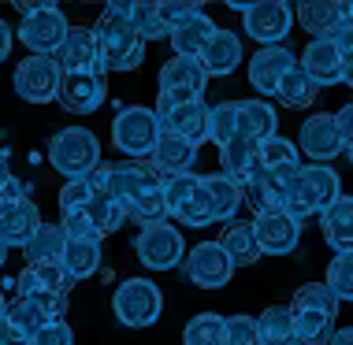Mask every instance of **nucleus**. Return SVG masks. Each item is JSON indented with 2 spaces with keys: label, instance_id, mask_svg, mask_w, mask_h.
<instances>
[{
  "label": "nucleus",
  "instance_id": "35",
  "mask_svg": "<svg viewBox=\"0 0 353 345\" xmlns=\"http://www.w3.org/2000/svg\"><path fill=\"white\" fill-rule=\"evenodd\" d=\"M85 216L93 219V230H97V238L116 234V230L130 219V212L123 208V200H116L112 194H97V197H93L90 208H85Z\"/></svg>",
  "mask_w": 353,
  "mask_h": 345
},
{
  "label": "nucleus",
  "instance_id": "57",
  "mask_svg": "<svg viewBox=\"0 0 353 345\" xmlns=\"http://www.w3.org/2000/svg\"><path fill=\"white\" fill-rule=\"evenodd\" d=\"M4 312H8V301H4V293H0V320H4Z\"/></svg>",
  "mask_w": 353,
  "mask_h": 345
},
{
  "label": "nucleus",
  "instance_id": "55",
  "mask_svg": "<svg viewBox=\"0 0 353 345\" xmlns=\"http://www.w3.org/2000/svg\"><path fill=\"white\" fill-rule=\"evenodd\" d=\"M8 186H12V171H8V160L0 156V194H4Z\"/></svg>",
  "mask_w": 353,
  "mask_h": 345
},
{
  "label": "nucleus",
  "instance_id": "26",
  "mask_svg": "<svg viewBox=\"0 0 353 345\" xmlns=\"http://www.w3.org/2000/svg\"><path fill=\"white\" fill-rule=\"evenodd\" d=\"M320 230H323V242L335 253H353V197L350 194H342L320 216Z\"/></svg>",
  "mask_w": 353,
  "mask_h": 345
},
{
  "label": "nucleus",
  "instance_id": "15",
  "mask_svg": "<svg viewBox=\"0 0 353 345\" xmlns=\"http://www.w3.org/2000/svg\"><path fill=\"white\" fill-rule=\"evenodd\" d=\"M298 67V56H294L286 45H272V49H261L253 52L250 67H245V74H250V85L261 97H275L279 93L283 79Z\"/></svg>",
  "mask_w": 353,
  "mask_h": 345
},
{
  "label": "nucleus",
  "instance_id": "48",
  "mask_svg": "<svg viewBox=\"0 0 353 345\" xmlns=\"http://www.w3.org/2000/svg\"><path fill=\"white\" fill-rule=\"evenodd\" d=\"M34 345H74V331L63 320H56V323H49V327L37 334Z\"/></svg>",
  "mask_w": 353,
  "mask_h": 345
},
{
  "label": "nucleus",
  "instance_id": "33",
  "mask_svg": "<svg viewBox=\"0 0 353 345\" xmlns=\"http://www.w3.org/2000/svg\"><path fill=\"white\" fill-rule=\"evenodd\" d=\"M63 249H68V234L60 223H41L37 234L26 242V264H56L63 260Z\"/></svg>",
  "mask_w": 353,
  "mask_h": 345
},
{
  "label": "nucleus",
  "instance_id": "29",
  "mask_svg": "<svg viewBox=\"0 0 353 345\" xmlns=\"http://www.w3.org/2000/svg\"><path fill=\"white\" fill-rule=\"evenodd\" d=\"M219 245L227 249V256L234 260V267H253V264L264 256L261 242H256L253 223H242V219H234V223L223 227V234H219Z\"/></svg>",
  "mask_w": 353,
  "mask_h": 345
},
{
  "label": "nucleus",
  "instance_id": "38",
  "mask_svg": "<svg viewBox=\"0 0 353 345\" xmlns=\"http://www.w3.org/2000/svg\"><path fill=\"white\" fill-rule=\"evenodd\" d=\"M316 93H320V85L312 82L309 74L301 71V63H298V67H294V71L283 79L279 93H275V101H279L283 108H309V104L316 101Z\"/></svg>",
  "mask_w": 353,
  "mask_h": 345
},
{
  "label": "nucleus",
  "instance_id": "18",
  "mask_svg": "<svg viewBox=\"0 0 353 345\" xmlns=\"http://www.w3.org/2000/svg\"><path fill=\"white\" fill-rule=\"evenodd\" d=\"M56 63H60L63 74H90V71H104L101 67V49L97 37H93V26H71L68 41L56 52Z\"/></svg>",
  "mask_w": 353,
  "mask_h": 345
},
{
  "label": "nucleus",
  "instance_id": "31",
  "mask_svg": "<svg viewBox=\"0 0 353 345\" xmlns=\"http://www.w3.org/2000/svg\"><path fill=\"white\" fill-rule=\"evenodd\" d=\"M256 327H261L264 345H301L290 304H272V309H264L261 315H256Z\"/></svg>",
  "mask_w": 353,
  "mask_h": 345
},
{
  "label": "nucleus",
  "instance_id": "53",
  "mask_svg": "<svg viewBox=\"0 0 353 345\" xmlns=\"http://www.w3.org/2000/svg\"><path fill=\"white\" fill-rule=\"evenodd\" d=\"M342 82L353 90V56H342Z\"/></svg>",
  "mask_w": 353,
  "mask_h": 345
},
{
  "label": "nucleus",
  "instance_id": "2",
  "mask_svg": "<svg viewBox=\"0 0 353 345\" xmlns=\"http://www.w3.org/2000/svg\"><path fill=\"white\" fill-rule=\"evenodd\" d=\"M160 134H164V123L157 108H145V104H130L112 119V145L127 160H152Z\"/></svg>",
  "mask_w": 353,
  "mask_h": 345
},
{
  "label": "nucleus",
  "instance_id": "27",
  "mask_svg": "<svg viewBox=\"0 0 353 345\" xmlns=\"http://www.w3.org/2000/svg\"><path fill=\"white\" fill-rule=\"evenodd\" d=\"M201 63H205L208 79H227L234 67H242V37L231 30H216L208 49L201 52Z\"/></svg>",
  "mask_w": 353,
  "mask_h": 345
},
{
  "label": "nucleus",
  "instance_id": "4",
  "mask_svg": "<svg viewBox=\"0 0 353 345\" xmlns=\"http://www.w3.org/2000/svg\"><path fill=\"white\" fill-rule=\"evenodd\" d=\"M339 197H342V182L335 175V167L331 164H305L298 171V182H294L286 212L298 219V223H305L312 216H323Z\"/></svg>",
  "mask_w": 353,
  "mask_h": 345
},
{
  "label": "nucleus",
  "instance_id": "30",
  "mask_svg": "<svg viewBox=\"0 0 353 345\" xmlns=\"http://www.w3.org/2000/svg\"><path fill=\"white\" fill-rule=\"evenodd\" d=\"M152 160H157L168 175H190L194 164H197V145H194V141H186L183 134L164 130V134H160L157 152H152Z\"/></svg>",
  "mask_w": 353,
  "mask_h": 345
},
{
  "label": "nucleus",
  "instance_id": "58",
  "mask_svg": "<svg viewBox=\"0 0 353 345\" xmlns=\"http://www.w3.org/2000/svg\"><path fill=\"white\" fill-rule=\"evenodd\" d=\"M350 26H353V4H350Z\"/></svg>",
  "mask_w": 353,
  "mask_h": 345
},
{
  "label": "nucleus",
  "instance_id": "47",
  "mask_svg": "<svg viewBox=\"0 0 353 345\" xmlns=\"http://www.w3.org/2000/svg\"><path fill=\"white\" fill-rule=\"evenodd\" d=\"M60 227H63V234H68V238H97L93 219L85 216V212H63Z\"/></svg>",
  "mask_w": 353,
  "mask_h": 345
},
{
  "label": "nucleus",
  "instance_id": "22",
  "mask_svg": "<svg viewBox=\"0 0 353 345\" xmlns=\"http://www.w3.org/2000/svg\"><path fill=\"white\" fill-rule=\"evenodd\" d=\"M37 227H41V212H37V205L30 197H19L0 208V242L8 249L12 245L26 249V242L37 234Z\"/></svg>",
  "mask_w": 353,
  "mask_h": 345
},
{
  "label": "nucleus",
  "instance_id": "3",
  "mask_svg": "<svg viewBox=\"0 0 353 345\" xmlns=\"http://www.w3.org/2000/svg\"><path fill=\"white\" fill-rule=\"evenodd\" d=\"M49 164L63 178H90L101 167V141L85 127H63L49 138Z\"/></svg>",
  "mask_w": 353,
  "mask_h": 345
},
{
  "label": "nucleus",
  "instance_id": "52",
  "mask_svg": "<svg viewBox=\"0 0 353 345\" xmlns=\"http://www.w3.org/2000/svg\"><path fill=\"white\" fill-rule=\"evenodd\" d=\"M335 45H339L342 56H353V26H346L342 34H335Z\"/></svg>",
  "mask_w": 353,
  "mask_h": 345
},
{
  "label": "nucleus",
  "instance_id": "28",
  "mask_svg": "<svg viewBox=\"0 0 353 345\" xmlns=\"http://www.w3.org/2000/svg\"><path fill=\"white\" fill-rule=\"evenodd\" d=\"M294 323H298V342L301 345H331L335 338V315L327 309H312V304H290Z\"/></svg>",
  "mask_w": 353,
  "mask_h": 345
},
{
  "label": "nucleus",
  "instance_id": "56",
  "mask_svg": "<svg viewBox=\"0 0 353 345\" xmlns=\"http://www.w3.org/2000/svg\"><path fill=\"white\" fill-rule=\"evenodd\" d=\"M4 260H8V245L0 242V267H4Z\"/></svg>",
  "mask_w": 353,
  "mask_h": 345
},
{
  "label": "nucleus",
  "instance_id": "25",
  "mask_svg": "<svg viewBox=\"0 0 353 345\" xmlns=\"http://www.w3.org/2000/svg\"><path fill=\"white\" fill-rule=\"evenodd\" d=\"M101 260H104V238H68L60 264L74 282H82L101 271Z\"/></svg>",
  "mask_w": 353,
  "mask_h": 345
},
{
  "label": "nucleus",
  "instance_id": "9",
  "mask_svg": "<svg viewBox=\"0 0 353 345\" xmlns=\"http://www.w3.org/2000/svg\"><path fill=\"white\" fill-rule=\"evenodd\" d=\"M208 85V71L197 56H171L160 67V97L164 104H186V101H201Z\"/></svg>",
  "mask_w": 353,
  "mask_h": 345
},
{
  "label": "nucleus",
  "instance_id": "50",
  "mask_svg": "<svg viewBox=\"0 0 353 345\" xmlns=\"http://www.w3.org/2000/svg\"><path fill=\"white\" fill-rule=\"evenodd\" d=\"M335 123H339V134H342V145L350 152L353 149V104H342V112H335Z\"/></svg>",
  "mask_w": 353,
  "mask_h": 345
},
{
  "label": "nucleus",
  "instance_id": "7",
  "mask_svg": "<svg viewBox=\"0 0 353 345\" xmlns=\"http://www.w3.org/2000/svg\"><path fill=\"white\" fill-rule=\"evenodd\" d=\"M134 253H138V264L145 271H171V267L186 264V242L179 234V227H171V223L141 227Z\"/></svg>",
  "mask_w": 353,
  "mask_h": 345
},
{
  "label": "nucleus",
  "instance_id": "6",
  "mask_svg": "<svg viewBox=\"0 0 353 345\" xmlns=\"http://www.w3.org/2000/svg\"><path fill=\"white\" fill-rule=\"evenodd\" d=\"M71 23L56 4H23L19 19V41L30 49V56H56L60 45L68 41Z\"/></svg>",
  "mask_w": 353,
  "mask_h": 345
},
{
  "label": "nucleus",
  "instance_id": "51",
  "mask_svg": "<svg viewBox=\"0 0 353 345\" xmlns=\"http://www.w3.org/2000/svg\"><path fill=\"white\" fill-rule=\"evenodd\" d=\"M12 41H15V34H12V26L0 19V63L8 60V52H12Z\"/></svg>",
  "mask_w": 353,
  "mask_h": 345
},
{
  "label": "nucleus",
  "instance_id": "43",
  "mask_svg": "<svg viewBox=\"0 0 353 345\" xmlns=\"http://www.w3.org/2000/svg\"><path fill=\"white\" fill-rule=\"evenodd\" d=\"M160 12V23L168 26V34L183 30V26H190L194 19H201V4H186V0H171V4H157Z\"/></svg>",
  "mask_w": 353,
  "mask_h": 345
},
{
  "label": "nucleus",
  "instance_id": "16",
  "mask_svg": "<svg viewBox=\"0 0 353 345\" xmlns=\"http://www.w3.org/2000/svg\"><path fill=\"white\" fill-rule=\"evenodd\" d=\"M104 97H108V79H104V71L63 74L60 93H56L60 108L71 112V115H90V112H97L101 104H104Z\"/></svg>",
  "mask_w": 353,
  "mask_h": 345
},
{
  "label": "nucleus",
  "instance_id": "5",
  "mask_svg": "<svg viewBox=\"0 0 353 345\" xmlns=\"http://www.w3.org/2000/svg\"><path fill=\"white\" fill-rule=\"evenodd\" d=\"M112 312H116V320L123 327L145 331L160 320V312H164V293H160V286L152 279H141V275L123 279L116 286V293H112Z\"/></svg>",
  "mask_w": 353,
  "mask_h": 345
},
{
  "label": "nucleus",
  "instance_id": "13",
  "mask_svg": "<svg viewBox=\"0 0 353 345\" xmlns=\"http://www.w3.org/2000/svg\"><path fill=\"white\" fill-rule=\"evenodd\" d=\"M298 149H301V156H309V164H331V160H339L346 152V145H342L335 115H327V112L309 115L298 130Z\"/></svg>",
  "mask_w": 353,
  "mask_h": 345
},
{
  "label": "nucleus",
  "instance_id": "8",
  "mask_svg": "<svg viewBox=\"0 0 353 345\" xmlns=\"http://www.w3.org/2000/svg\"><path fill=\"white\" fill-rule=\"evenodd\" d=\"M164 194H168L171 216H175L183 227H208V223H216L212 205H208V194L201 186V175H194V171H190V175H168Z\"/></svg>",
  "mask_w": 353,
  "mask_h": 345
},
{
  "label": "nucleus",
  "instance_id": "36",
  "mask_svg": "<svg viewBox=\"0 0 353 345\" xmlns=\"http://www.w3.org/2000/svg\"><path fill=\"white\" fill-rule=\"evenodd\" d=\"M183 345H227V320L219 312H197L183 331Z\"/></svg>",
  "mask_w": 353,
  "mask_h": 345
},
{
  "label": "nucleus",
  "instance_id": "40",
  "mask_svg": "<svg viewBox=\"0 0 353 345\" xmlns=\"http://www.w3.org/2000/svg\"><path fill=\"white\" fill-rule=\"evenodd\" d=\"M335 290L339 301L353 304V253H335V260L327 264V279H323Z\"/></svg>",
  "mask_w": 353,
  "mask_h": 345
},
{
  "label": "nucleus",
  "instance_id": "14",
  "mask_svg": "<svg viewBox=\"0 0 353 345\" xmlns=\"http://www.w3.org/2000/svg\"><path fill=\"white\" fill-rule=\"evenodd\" d=\"M253 230L256 242H261L264 256H286L298 249L301 238V223L283 208H264V212H253Z\"/></svg>",
  "mask_w": 353,
  "mask_h": 345
},
{
  "label": "nucleus",
  "instance_id": "23",
  "mask_svg": "<svg viewBox=\"0 0 353 345\" xmlns=\"http://www.w3.org/2000/svg\"><path fill=\"white\" fill-rule=\"evenodd\" d=\"M279 127V115H275V108L264 97H245L238 101V138H250V141H268L275 138V130Z\"/></svg>",
  "mask_w": 353,
  "mask_h": 345
},
{
  "label": "nucleus",
  "instance_id": "46",
  "mask_svg": "<svg viewBox=\"0 0 353 345\" xmlns=\"http://www.w3.org/2000/svg\"><path fill=\"white\" fill-rule=\"evenodd\" d=\"M227 345H264L253 315H245V312L227 315Z\"/></svg>",
  "mask_w": 353,
  "mask_h": 345
},
{
  "label": "nucleus",
  "instance_id": "11",
  "mask_svg": "<svg viewBox=\"0 0 353 345\" xmlns=\"http://www.w3.org/2000/svg\"><path fill=\"white\" fill-rule=\"evenodd\" d=\"M294 4H279V0H264V4H245L242 8V26L245 37H253L261 49L283 45V37L294 26Z\"/></svg>",
  "mask_w": 353,
  "mask_h": 345
},
{
  "label": "nucleus",
  "instance_id": "42",
  "mask_svg": "<svg viewBox=\"0 0 353 345\" xmlns=\"http://www.w3.org/2000/svg\"><path fill=\"white\" fill-rule=\"evenodd\" d=\"M93 197H97V189H93L90 178L63 182V186H60V212H85Z\"/></svg>",
  "mask_w": 353,
  "mask_h": 345
},
{
  "label": "nucleus",
  "instance_id": "21",
  "mask_svg": "<svg viewBox=\"0 0 353 345\" xmlns=\"http://www.w3.org/2000/svg\"><path fill=\"white\" fill-rule=\"evenodd\" d=\"M294 15H298V23L312 37H335L350 26V4H331V0H305V4H294Z\"/></svg>",
  "mask_w": 353,
  "mask_h": 345
},
{
  "label": "nucleus",
  "instance_id": "39",
  "mask_svg": "<svg viewBox=\"0 0 353 345\" xmlns=\"http://www.w3.org/2000/svg\"><path fill=\"white\" fill-rule=\"evenodd\" d=\"M208 141H212L216 149H227L231 141H238V101L212 104V115H208Z\"/></svg>",
  "mask_w": 353,
  "mask_h": 345
},
{
  "label": "nucleus",
  "instance_id": "17",
  "mask_svg": "<svg viewBox=\"0 0 353 345\" xmlns=\"http://www.w3.org/2000/svg\"><path fill=\"white\" fill-rule=\"evenodd\" d=\"M157 115H160V123H164V130L183 134V138L194 141L197 149L208 141V115H212V108H208L205 101H186V104L157 101Z\"/></svg>",
  "mask_w": 353,
  "mask_h": 345
},
{
  "label": "nucleus",
  "instance_id": "34",
  "mask_svg": "<svg viewBox=\"0 0 353 345\" xmlns=\"http://www.w3.org/2000/svg\"><path fill=\"white\" fill-rule=\"evenodd\" d=\"M216 30L219 26L212 23V19L201 15V19H194L190 26L171 34V49H175V56H197V60H201V52L208 49V41L216 37Z\"/></svg>",
  "mask_w": 353,
  "mask_h": 345
},
{
  "label": "nucleus",
  "instance_id": "20",
  "mask_svg": "<svg viewBox=\"0 0 353 345\" xmlns=\"http://www.w3.org/2000/svg\"><path fill=\"white\" fill-rule=\"evenodd\" d=\"M298 63L316 85H339L342 82V52H339L335 37H312L301 49Z\"/></svg>",
  "mask_w": 353,
  "mask_h": 345
},
{
  "label": "nucleus",
  "instance_id": "32",
  "mask_svg": "<svg viewBox=\"0 0 353 345\" xmlns=\"http://www.w3.org/2000/svg\"><path fill=\"white\" fill-rule=\"evenodd\" d=\"M15 297H23V301H30V304H37L49 320L56 323V320H63V312H68V297H60V293H49L41 282L34 279V271L30 267H23L19 271V279H15Z\"/></svg>",
  "mask_w": 353,
  "mask_h": 345
},
{
  "label": "nucleus",
  "instance_id": "37",
  "mask_svg": "<svg viewBox=\"0 0 353 345\" xmlns=\"http://www.w3.org/2000/svg\"><path fill=\"white\" fill-rule=\"evenodd\" d=\"M256 152H261L264 171H294V167H301V149H298V141L283 138V134H275V138L261 141V145H256Z\"/></svg>",
  "mask_w": 353,
  "mask_h": 345
},
{
  "label": "nucleus",
  "instance_id": "1",
  "mask_svg": "<svg viewBox=\"0 0 353 345\" xmlns=\"http://www.w3.org/2000/svg\"><path fill=\"white\" fill-rule=\"evenodd\" d=\"M104 71H138L145 60V37L130 23V4H108L93 23Z\"/></svg>",
  "mask_w": 353,
  "mask_h": 345
},
{
  "label": "nucleus",
  "instance_id": "19",
  "mask_svg": "<svg viewBox=\"0 0 353 345\" xmlns=\"http://www.w3.org/2000/svg\"><path fill=\"white\" fill-rule=\"evenodd\" d=\"M219 164H223V175L234 178L242 189H253L264 182V164H261V152H256V141L250 138H238L227 149H219Z\"/></svg>",
  "mask_w": 353,
  "mask_h": 345
},
{
  "label": "nucleus",
  "instance_id": "49",
  "mask_svg": "<svg viewBox=\"0 0 353 345\" xmlns=\"http://www.w3.org/2000/svg\"><path fill=\"white\" fill-rule=\"evenodd\" d=\"M0 345H34V334L23 331L12 315L4 312V320H0Z\"/></svg>",
  "mask_w": 353,
  "mask_h": 345
},
{
  "label": "nucleus",
  "instance_id": "41",
  "mask_svg": "<svg viewBox=\"0 0 353 345\" xmlns=\"http://www.w3.org/2000/svg\"><path fill=\"white\" fill-rule=\"evenodd\" d=\"M130 23H134V30L145 37V41H171L168 26L160 23L157 4H130Z\"/></svg>",
  "mask_w": 353,
  "mask_h": 345
},
{
  "label": "nucleus",
  "instance_id": "10",
  "mask_svg": "<svg viewBox=\"0 0 353 345\" xmlns=\"http://www.w3.org/2000/svg\"><path fill=\"white\" fill-rule=\"evenodd\" d=\"M15 97H23L26 104H49L60 93L63 71L56 63V56H26L15 63Z\"/></svg>",
  "mask_w": 353,
  "mask_h": 345
},
{
  "label": "nucleus",
  "instance_id": "44",
  "mask_svg": "<svg viewBox=\"0 0 353 345\" xmlns=\"http://www.w3.org/2000/svg\"><path fill=\"white\" fill-rule=\"evenodd\" d=\"M8 315H12V320L19 323V327H23V331H30L34 334V338H37V334H41L45 327H49V315H45L41 309H37V304H30V301H23V297H15V301L12 304H8Z\"/></svg>",
  "mask_w": 353,
  "mask_h": 345
},
{
  "label": "nucleus",
  "instance_id": "59",
  "mask_svg": "<svg viewBox=\"0 0 353 345\" xmlns=\"http://www.w3.org/2000/svg\"><path fill=\"white\" fill-rule=\"evenodd\" d=\"M346 156H350V164H353V149H350V152H346Z\"/></svg>",
  "mask_w": 353,
  "mask_h": 345
},
{
  "label": "nucleus",
  "instance_id": "54",
  "mask_svg": "<svg viewBox=\"0 0 353 345\" xmlns=\"http://www.w3.org/2000/svg\"><path fill=\"white\" fill-rule=\"evenodd\" d=\"M331 345H353V327H342V331H335V338H331Z\"/></svg>",
  "mask_w": 353,
  "mask_h": 345
},
{
  "label": "nucleus",
  "instance_id": "45",
  "mask_svg": "<svg viewBox=\"0 0 353 345\" xmlns=\"http://www.w3.org/2000/svg\"><path fill=\"white\" fill-rule=\"evenodd\" d=\"M26 267H30V271H34V279L41 282L49 293L68 297V290L74 286V279H71L68 271H63V264H60V260H56V264H26Z\"/></svg>",
  "mask_w": 353,
  "mask_h": 345
},
{
  "label": "nucleus",
  "instance_id": "12",
  "mask_svg": "<svg viewBox=\"0 0 353 345\" xmlns=\"http://www.w3.org/2000/svg\"><path fill=\"white\" fill-rule=\"evenodd\" d=\"M186 279L201 290H219V286L231 282L234 275V260L227 256V249L219 242H197L194 249L186 253V264H183Z\"/></svg>",
  "mask_w": 353,
  "mask_h": 345
},
{
  "label": "nucleus",
  "instance_id": "24",
  "mask_svg": "<svg viewBox=\"0 0 353 345\" xmlns=\"http://www.w3.org/2000/svg\"><path fill=\"white\" fill-rule=\"evenodd\" d=\"M201 186L208 194V205H212L216 223H234L238 208H242V200H245V189L238 186L234 178H227L223 171H216V175H201Z\"/></svg>",
  "mask_w": 353,
  "mask_h": 345
}]
</instances>
